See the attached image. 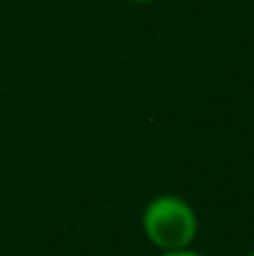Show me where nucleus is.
<instances>
[{
    "label": "nucleus",
    "mask_w": 254,
    "mask_h": 256,
    "mask_svg": "<svg viewBox=\"0 0 254 256\" xmlns=\"http://www.w3.org/2000/svg\"><path fill=\"white\" fill-rule=\"evenodd\" d=\"M196 230L194 209L176 196H160L144 212V232L148 240L164 252L184 250L194 240Z\"/></svg>",
    "instance_id": "f257e3e1"
},
{
    "label": "nucleus",
    "mask_w": 254,
    "mask_h": 256,
    "mask_svg": "<svg viewBox=\"0 0 254 256\" xmlns=\"http://www.w3.org/2000/svg\"><path fill=\"white\" fill-rule=\"evenodd\" d=\"M164 256H202L196 252H189V250H174V252H166Z\"/></svg>",
    "instance_id": "f03ea898"
},
{
    "label": "nucleus",
    "mask_w": 254,
    "mask_h": 256,
    "mask_svg": "<svg viewBox=\"0 0 254 256\" xmlns=\"http://www.w3.org/2000/svg\"><path fill=\"white\" fill-rule=\"evenodd\" d=\"M133 2H148V0H133Z\"/></svg>",
    "instance_id": "7ed1b4c3"
},
{
    "label": "nucleus",
    "mask_w": 254,
    "mask_h": 256,
    "mask_svg": "<svg viewBox=\"0 0 254 256\" xmlns=\"http://www.w3.org/2000/svg\"><path fill=\"white\" fill-rule=\"evenodd\" d=\"M248 256H254V252H252V254H248Z\"/></svg>",
    "instance_id": "20e7f679"
}]
</instances>
